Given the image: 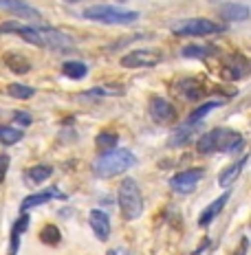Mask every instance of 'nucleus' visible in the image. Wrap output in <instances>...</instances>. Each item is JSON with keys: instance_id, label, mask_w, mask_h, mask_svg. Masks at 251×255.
I'll return each mask as SVG.
<instances>
[{"instance_id": "f257e3e1", "label": "nucleus", "mask_w": 251, "mask_h": 255, "mask_svg": "<svg viewBox=\"0 0 251 255\" xmlns=\"http://www.w3.org/2000/svg\"><path fill=\"white\" fill-rule=\"evenodd\" d=\"M135 163H137V156L130 150H126V147H113V150H108L106 154L95 158L93 172L99 178H113V176H119V174L128 172Z\"/></svg>"}, {"instance_id": "f03ea898", "label": "nucleus", "mask_w": 251, "mask_h": 255, "mask_svg": "<svg viewBox=\"0 0 251 255\" xmlns=\"http://www.w3.org/2000/svg\"><path fill=\"white\" fill-rule=\"evenodd\" d=\"M243 147V134L232 128H214L205 132L199 139V152L203 154H214V152H236Z\"/></svg>"}, {"instance_id": "7ed1b4c3", "label": "nucleus", "mask_w": 251, "mask_h": 255, "mask_svg": "<svg viewBox=\"0 0 251 255\" xmlns=\"http://www.w3.org/2000/svg\"><path fill=\"white\" fill-rule=\"evenodd\" d=\"M117 200H119L121 216H124L126 220H137V218L143 214V196H141V189H139L137 180H132V178L121 180Z\"/></svg>"}, {"instance_id": "20e7f679", "label": "nucleus", "mask_w": 251, "mask_h": 255, "mask_svg": "<svg viewBox=\"0 0 251 255\" xmlns=\"http://www.w3.org/2000/svg\"><path fill=\"white\" fill-rule=\"evenodd\" d=\"M84 18L101 24H132L135 20H139V13L113 7V4H95L84 11Z\"/></svg>"}, {"instance_id": "39448f33", "label": "nucleus", "mask_w": 251, "mask_h": 255, "mask_svg": "<svg viewBox=\"0 0 251 255\" xmlns=\"http://www.w3.org/2000/svg\"><path fill=\"white\" fill-rule=\"evenodd\" d=\"M172 33L176 35H214V33H223L225 26L221 22H212L207 18H190V20H179L172 26Z\"/></svg>"}, {"instance_id": "423d86ee", "label": "nucleus", "mask_w": 251, "mask_h": 255, "mask_svg": "<svg viewBox=\"0 0 251 255\" xmlns=\"http://www.w3.org/2000/svg\"><path fill=\"white\" fill-rule=\"evenodd\" d=\"M205 176V169L203 167H192V169H183V172L174 174L172 178H170V187H172L176 194H192L196 187H199V183Z\"/></svg>"}, {"instance_id": "0eeeda50", "label": "nucleus", "mask_w": 251, "mask_h": 255, "mask_svg": "<svg viewBox=\"0 0 251 255\" xmlns=\"http://www.w3.org/2000/svg\"><path fill=\"white\" fill-rule=\"evenodd\" d=\"M159 62H161V55L150 49H137L121 57V66L124 68H150L157 66Z\"/></svg>"}, {"instance_id": "6e6552de", "label": "nucleus", "mask_w": 251, "mask_h": 255, "mask_svg": "<svg viewBox=\"0 0 251 255\" xmlns=\"http://www.w3.org/2000/svg\"><path fill=\"white\" fill-rule=\"evenodd\" d=\"M0 9L18 15L20 20H26V22H42V13L35 7L26 4L24 0H0Z\"/></svg>"}, {"instance_id": "1a4fd4ad", "label": "nucleus", "mask_w": 251, "mask_h": 255, "mask_svg": "<svg viewBox=\"0 0 251 255\" xmlns=\"http://www.w3.org/2000/svg\"><path fill=\"white\" fill-rule=\"evenodd\" d=\"M150 117L157 124H174L176 121V110H174V106L168 102V99H163V97H152L150 99Z\"/></svg>"}, {"instance_id": "9d476101", "label": "nucleus", "mask_w": 251, "mask_h": 255, "mask_svg": "<svg viewBox=\"0 0 251 255\" xmlns=\"http://www.w3.org/2000/svg\"><path fill=\"white\" fill-rule=\"evenodd\" d=\"M38 33L42 38V44L51 46V49H71L73 38L57 29H49V26H38Z\"/></svg>"}, {"instance_id": "9b49d317", "label": "nucleus", "mask_w": 251, "mask_h": 255, "mask_svg": "<svg viewBox=\"0 0 251 255\" xmlns=\"http://www.w3.org/2000/svg\"><path fill=\"white\" fill-rule=\"evenodd\" d=\"M55 198H64V194H62V191L57 189V187L42 189V191H38V194L26 196V198L22 200V205H20V211H22V214H26V211L33 209V207L46 205V203H51V200H55Z\"/></svg>"}, {"instance_id": "f8f14e48", "label": "nucleus", "mask_w": 251, "mask_h": 255, "mask_svg": "<svg viewBox=\"0 0 251 255\" xmlns=\"http://www.w3.org/2000/svg\"><path fill=\"white\" fill-rule=\"evenodd\" d=\"M88 222H90V229H93L95 238L101 242H106L110 238V218L106 211L101 209H93L88 216Z\"/></svg>"}, {"instance_id": "ddd939ff", "label": "nucleus", "mask_w": 251, "mask_h": 255, "mask_svg": "<svg viewBox=\"0 0 251 255\" xmlns=\"http://www.w3.org/2000/svg\"><path fill=\"white\" fill-rule=\"evenodd\" d=\"M223 71H225V75L229 79H240L251 71V62L245 55H229L223 62Z\"/></svg>"}, {"instance_id": "4468645a", "label": "nucleus", "mask_w": 251, "mask_h": 255, "mask_svg": "<svg viewBox=\"0 0 251 255\" xmlns=\"http://www.w3.org/2000/svg\"><path fill=\"white\" fill-rule=\"evenodd\" d=\"M218 13H221V18L225 22H243V20H247L251 15L247 4H238V2H225L218 9Z\"/></svg>"}, {"instance_id": "2eb2a0df", "label": "nucleus", "mask_w": 251, "mask_h": 255, "mask_svg": "<svg viewBox=\"0 0 251 255\" xmlns=\"http://www.w3.org/2000/svg\"><path fill=\"white\" fill-rule=\"evenodd\" d=\"M227 200H229V191H225V194H223L221 198H216V200H214L212 205H207L205 209H203L201 218H199V225H201V227H207V225H212V222L216 220L218 216H221V211L225 209Z\"/></svg>"}, {"instance_id": "dca6fc26", "label": "nucleus", "mask_w": 251, "mask_h": 255, "mask_svg": "<svg viewBox=\"0 0 251 255\" xmlns=\"http://www.w3.org/2000/svg\"><path fill=\"white\" fill-rule=\"evenodd\" d=\"M247 161H249V156H243V158H238L236 163L227 165L221 174H218V185H221V187H229L234 180H238V176L243 174L245 165H247Z\"/></svg>"}, {"instance_id": "f3484780", "label": "nucleus", "mask_w": 251, "mask_h": 255, "mask_svg": "<svg viewBox=\"0 0 251 255\" xmlns=\"http://www.w3.org/2000/svg\"><path fill=\"white\" fill-rule=\"evenodd\" d=\"M176 90H179V95H183L185 99H201L203 95V84L199 79H192V77H185V79H179L176 82Z\"/></svg>"}, {"instance_id": "a211bd4d", "label": "nucleus", "mask_w": 251, "mask_h": 255, "mask_svg": "<svg viewBox=\"0 0 251 255\" xmlns=\"http://www.w3.org/2000/svg\"><path fill=\"white\" fill-rule=\"evenodd\" d=\"M62 75L71 77V79H84L88 75V66L79 60H71L62 64Z\"/></svg>"}, {"instance_id": "6ab92c4d", "label": "nucleus", "mask_w": 251, "mask_h": 255, "mask_svg": "<svg viewBox=\"0 0 251 255\" xmlns=\"http://www.w3.org/2000/svg\"><path fill=\"white\" fill-rule=\"evenodd\" d=\"M4 64H7L13 73H18V75H22V73H26L31 68V62L26 60L24 55H20V53H7V55H4Z\"/></svg>"}, {"instance_id": "aec40b11", "label": "nucleus", "mask_w": 251, "mask_h": 255, "mask_svg": "<svg viewBox=\"0 0 251 255\" xmlns=\"http://www.w3.org/2000/svg\"><path fill=\"white\" fill-rule=\"evenodd\" d=\"M29 222H31V218L29 214H22L15 220V225H13V229H11V253L18 251V247H20V236L29 229Z\"/></svg>"}, {"instance_id": "412c9836", "label": "nucleus", "mask_w": 251, "mask_h": 255, "mask_svg": "<svg viewBox=\"0 0 251 255\" xmlns=\"http://www.w3.org/2000/svg\"><path fill=\"white\" fill-rule=\"evenodd\" d=\"M53 174V167L51 165H33L31 169H26V178H29V183H44V180H49Z\"/></svg>"}, {"instance_id": "4be33fe9", "label": "nucleus", "mask_w": 251, "mask_h": 255, "mask_svg": "<svg viewBox=\"0 0 251 255\" xmlns=\"http://www.w3.org/2000/svg\"><path fill=\"white\" fill-rule=\"evenodd\" d=\"M218 106H221V102H207V104H203L201 108H196L194 113L188 117V121H185V124H194V126H199L201 121L212 113V110H216V108H218Z\"/></svg>"}, {"instance_id": "5701e85b", "label": "nucleus", "mask_w": 251, "mask_h": 255, "mask_svg": "<svg viewBox=\"0 0 251 255\" xmlns=\"http://www.w3.org/2000/svg\"><path fill=\"white\" fill-rule=\"evenodd\" d=\"M24 136V132L20 128H11V126H2L0 128V143L2 145H13Z\"/></svg>"}, {"instance_id": "b1692460", "label": "nucleus", "mask_w": 251, "mask_h": 255, "mask_svg": "<svg viewBox=\"0 0 251 255\" xmlns=\"http://www.w3.org/2000/svg\"><path fill=\"white\" fill-rule=\"evenodd\" d=\"M196 128L199 126H194V124H185V126H181L179 130L174 132V136H172V147H179V145H183V143H188L190 141V136L196 132Z\"/></svg>"}, {"instance_id": "393cba45", "label": "nucleus", "mask_w": 251, "mask_h": 255, "mask_svg": "<svg viewBox=\"0 0 251 255\" xmlns=\"http://www.w3.org/2000/svg\"><path fill=\"white\" fill-rule=\"evenodd\" d=\"M7 93H9V97H13V99H31L35 95V88L24 86V84H9Z\"/></svg>"}, {"instance_id": "a878e982", "label": "nucleus", "mask_w": 251, "mask_h": 255, "mask_svg": "<svg viewBox=\"0 0 251 255\" xmlns=\"http://www.w3.org/2000/svg\"><path fill=\"white\" fill-rule=\"evenodd\" d=\"M214 49L212 46H183V49H181V55L183 57H207L212 53Z\"/></svg>"}, {"instance_id": "bb28decb", "label": "nucleus", "mask_w": 251, "mask_h": 255, "mask_svg": "<svg viewBox=\"0 0 251 255\" xmlns=\"http://www.w3.org/2000/svg\"><path fill=\"white\" fill-rule=\"evenodd\" d=\"M117 141H119V136H117L115 132H99L97 139H95V143H97L99 147H106V150H113L117 145Z\"/></svg>"}, {"instance_id": "cd10ccee", "label": "nucleus", "mask_w": 251, "mask_h": 255, "mask_svg": "<svg viewBox=\"0 0 251 255\" xmlns=\"http://www.w3.org/2000/svg\"><path fill=\"white\" fill-rule=\"evenodd\" d=\"M40 240L44 244H57L60 242V231H57V227H53V225L44 227L42 233H40Z\"/></svg>"}, {"instance_id": "c85d7f7f", "label": "nucleus", "mask_w": 251, "mask_h": 255, "mask_svg": "<svg viewBox=\"0 0 251 255\" xmlns=\"http://www.w3.org/2000/svg\"><path fill=\"white\" fill-rule=\"evenodd\" d=\"M13 119H15V124H20V126H24V128L31 124V115H26V113H15Z\"/></svg>"}, {"instance_id": "c756f323", "label": "nucleus", "mask_w": 251, "mask_h": 255, "mask_svg": "<svg viewBox=\"0 0 251 255\" xmlns=\"http://www.w3.org/2000/svg\"><path fill=\"white\" fill-rule=\"evenodd\" d=\"M7 167H9V156H7V154H0V180H4Z\"/></svg>"}, {"instance_id": "7c9ffc66", "label": "nucleus", "mask_w": 251, "mask_h": 255, "mask_svg": "<svg viewBox=\"0 0 251 255\" xmlns=\"http://www.w3.org/2000/svg\"><path fill=\"white\" fill-rule=\"evenodd\" d=\"M247 251H249V240L247 238H243V240H240V247L236 249V253L234 255H247Z\"/></svg>"}, {"instance_id": "2f4dec72", "label": "nucleus", "mask_w": 251, "mask_h": 255, "mask_svg": "<svg viewBox=\"0 0 251 255\" xmlns=\"http://www.w3.org/2000/svg\"><path fill=\"white\" fill-rule=\"evenodd\" d=\"M205 249H207V240H205V242H203V244H201V247H199V249H196V251H194V255H201L203 251H205Z\"/></svg>"}, {"instance_id": "473e14b6", "label": "nucleus", "mask_w": 251, "mask_h": 255, "mask_svg": "<svg viewBox=\"0 0 251 255\" xmlns=\"http://www.w3.org/2000/svg\"><path fill=\"white\" fill-rule=\"evenodd\" d=\"M106 255H117V251L115 249H110V251H106Z\"/></svg>"}, {"instance_id": "72a5a7b5", "label": "nucleus", "mask_w": 251, "mask_h": 255, "mask_svg": "<svg viewBox=\"0 0 251 255\" xmlns=\"http://www.w3.org/2000/svg\"><path fill=\"white\" fill-rule=\"evenodd\" d=\"M64 2H79V0H64Z\"/></svg>"}, {"instance_id": "f704fd0d", "label": "nucleus", "mask_w": 251, "mask_h": 255, "mask_svg": "<svg viewBox=\"0 0 251 255\" xmlns=\"http://www.w3.org/2000/svg\"><path fill=\"white\" fill-rule=\"evenodd\" d=\"M11 255H15V253H11Z\"/></svg>"}]
</instances>
